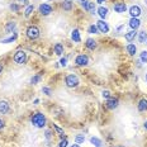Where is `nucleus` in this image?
<instances>
[{
	"label": "nucleus",
	"mask_w": 147,
	"mask_h": 147,
	"mask_svg": "<svg viewBox=\"0 0 147 147\" xmlns=\"http://www.w3.org/2000/svg\"><path fill=\"white\" fill-rule=\"evenodd\" d=\"M143 128H145V129L147 131V119H146L145 122H143Z\"/></svg>",
	"instance_id": "c03bdc74"
},
{
	"label": "nucleus",
	"mask_w": 147,
	"mask_h": 147,
	"mask_svg": "<svg viewBox=\"0 0 147 147\" xmlns=\"http://www.w3.org/2000/svg\"><path fill=\"white\" fill-rule=\"evenodd\" d=\"M69 147H81V146L79 145V143H76V142H75V143H74V145H70Z\"/></svg>",
	"instance_id": "37998d69"
},
{
	"label": "nucleus",
	"mask_w": 147,
	"mask_h": 147,
	"mask_svg": "<svg viewBox=\"0 0 147 147\" xmlns=\"http://www.w3.org/2000/svg\"><path fill=\"white\" fill-rule=\"evenodd\" d=\"M38 13L43 17H48L53 13V7L50 4V3H41L38 5Z\"/></svg>",
	"instance_id": "423d86ee"
},
{
	"label": "nucleus",
	"mask_w": 147,
	"mask_h": 147,
	"mask_svg": "<svg viewBox=\"0 0 147 147\" xmlns=\"http://www.w3.org/2000/svg\"><path fill=\"white\" fill-rule=\"evenodd\" d=\"M70 38H71V41L74 42V43H76V45L81 43V33H80V29H79V28H74L71 30Z\"/></svg>",
	"instance_id": "ddd939ff"
},
{
	"label": "nucleus",
	"mask_w": 147,
	"mask_h": 147,
	"mask_svg": "<svg viewBox=\"0 0 147 147\" xmlns=\"http://www.w3.org/2000/svg\"><path fill=\"white\" fill-rule=\"evenodd\" d=\"M61 9H62L63 11H72L74 9V1L72 0H62L61 1Z\"/></svg>",
	"instance_id": "6ab92c4d"
},
{
	"label": "nucleus",
	"mask_w": 147,
	"mask_h": 147,
	"mask_svg": "<svg viewBox=\"0 0 147 147\" xmlns=\"http://www.w3.org/2000/svg\"><path fill=\"white\" fill-rule=\"evenodd\" d=\"M30 124L34 128L43 129L46 125H47V118H46V115L42 112H34L30 115Z\"/></svg>",
	"instance_id": "f257e3e1"
},
{
	"label": "nucleus",
	"mask_w": 147,
	"mask_h": 147,
	"mask_svg": "<svg viewBox=\"0 0 147 147\" xmlns=\"http://www.w3.org/2000/svg\"><path fill=\"white\" fill-rule=\"evenodd\" d=\"M113 10L115 11L117 14H124L127 13L128 7H127V3L124 1H117L113 4Z\"/></svg>",
	"instance_id": "6e6552de"
},
{
	"label": "nucleus",
	"mask_w": 147,
	"mask_h": 147,
	"mask_svg": "<svg viewBox=\"0 0 147 147\" xmlns=\"http://www.w3.org/2000/svg\"><path fill=\"white\" fill-rule=\"evenodd\" d=\"M128 14H129L131 18H140L141 14H142V9H141L140 5H131L128 8Z\"/></svg>",
	"instance_id": "9b49d317"
},
{
	"label": "nucleus",
	"mask_w": 147,
	"mask_h": 147,
	"mask_svg": "<svg viewBox=\"0 0 147 147\" xmlns=\"http://www.w3.org/2000/svg\"><path fill=\"white\" fill-rule=\"evenodd\" d=\"M13 1L17 3V4H20L22 7H23V5H24V7H28V5H29V0H13Z\"/></svg>",
	"instance_id": "e433bc0d"
},
{
	"label": "nucleus",
	"mask_w": 147,
	"mask_h": 147,
	"mask_svg": "<svg viewBox=\"0 0 147 147\" xmlns=\"http://www.w3.org/2000/svg\"><path fill=\"white\" fill-rule=\"evenodd\" d=\"M67 62H69V59H67V57L66 56H63V57H61V59H60V66L61 67H66L67 66Z\"/></svg>",
	"instance_id": "c9c22d12"
},
{
	"label": "nucleus",
	"mask_w": 147,
	"mask_h": 147,
	"mask_svg": "<svg viewBox=\"0 0 147 147\" xmlns=\"http://www.w3.org/2000/svg\"><path fill=\"white\" fill-rule=\"evenodd\" d=\"M140 61H141V63H143V65L147 63V50H143V51L140 52Z\"/></svg>",
	"instance_id": "c756f323"
},
{
	"label": "nucleus",
	"mask_w": 147,
	"mask_h": 147,
	"mask_svg": "<svg viewBox=\"0 0 147 147\" xmlns=\"http://www.w3.org/2000/svg\"><path fill=\"white\" fill-rule=\"evenodd\" d=\"M4 69H5L4 62H1V61H0V75H3V72H4Z\"/></svg>",
	"instance_id": "4c0bfd02"
},
{
	"label": "nucleus",
	"mask_w": 147,
	"mask_h": 147,
	"mask_svg": "<svg viewBox=\"0 0 147 147\" xmlns=\"http://www.w3.org/2000/svg\"><path fill=\"white\" fill-rule=\"evenodd\" d=\"M119 105V99L117 96H112L108 100H105V108L108 110H114L117 109Z\"/></svg>",
	"instance_id": "9d476101"
},
{
	"label": "nucleus",
	"mask_w": 147,
	"mask_h": 147,
	"mask_svg": "<svg viewBox=\"0 0 147 147\" xmlns=\"http://www.w3.org/2000/svg\"><path fill=\"white\" fill-rule=\"evenodd\" d=\"M53 53L56 56H62L65 53V46H63L61 42H57V43L53 45Z\"/></svg>",
	"instance_id": "aec40b11"
},
{
	"label": "nucleus",
	"mask_w": 147,
	"mask_h": 147,
	"mask_svg": "<svg viewBox=\"0 0 147 147\" xmlns=\"http://www.w3.org/2000/svg\"><path fill=\"white\" fill-rule=\"evenodd\" d=\"M137 39L141 45H145L146 41H147V30L146 29H142L137 33Z\"/></svg>",
	"instance_id": "b1692460"
},
{
	"label": "nucleus",
	"mask_w": 147,
	"mask_h": 147,
	"mask_svg": "<svg viewBox=\"0 0 147 147\" xmlns=\"http://www.w3.org/2000/svg\"><path fill=\"white\" fill-rule=\"evenodd\" d=\"M47 1H53V0H47Z\"/></svg>",
	"instance_id": "09e8293b"
},
{
	"label": "nucleus",
	"mask_w": 147,
	"mask_h": 147,
	"mask_svg": "<svg viewBox=\"0 0 147 147\" xmlns=\"http://www.w3.org/2000/svg\"><path fill=\"white\" fill-rule=\"evenodd\" d=\"M107 0H96V4H99V5H103L104 3H105Z\"/></svg>",
	"instance_id": "a19ab883"
},
{
	"label": "nucleus",
	"mask_w": 147,
	"mask_h": 147,
	"mask_svg": "<svg viewBox=\"0 0 147 147\" xmlns=\"http://www.w3.org/2000/svg\"><path fill=\"white\" fill-rule=\"evenodd\" d=\"M74 63L78 67H86L90 63V57L86 53H79L74 60Z\"/></svg>",
	"instance_id": "39448f33"
},
{
	"label": "nucleus",
	"mask_w": 147,
	"mask_h": 147,
	"mask_svg": "<svg viewBox=\"0 0 147 147\" xmlns=\"http://www.w3.org/2000/svg\"><path fill=\"white\" fill-rule=\"evenodd\" d=\"M10 112V104L8 100L0 99V114H8Z\"/></svg>",
	"instance_id": "dca6fc26"
},
{
	"label": "nucleus",
	"mask_w": 147,
	"mask_h": 147,
	"mask_svg": "<svg viewBox=\"0 0 147 147\" xmlns=\"http://www.w3.org/2000/svg\"><path fill=\"white\" fill-rule=\"evenodd\" d=\"M145 80H146V82H147V74L145 75Z\"/></svg>",
	"instance_id": "49530a36"
},
{
	"label": "nucleus",
	"mask_w": 147,
	"mask_h": 147,
	"mask_svg": "<svg viewBox=\"0 0 147 147\" xmlns=\"http://www.w3.org/2000/svg\"><path fill=\"white\" fill-rule=\"evenodd\" d=\"M18 37H19V34H18V32H14L13 34H9V37H7V38H3V39H0V43H1V45L14 43V42L18 39Z\"/></svg>",
	"instance_id": "f3484780"
},
{
	"label": "nucleus",
	"mask_w": 147,
	"mask_h": 147,
	"mask_svg": "<svg viewBox=\"0 0 147 147\" xmlns=\"http://www.w3.org/2000/svg\"><path fill=\"white\" fill-rule=\"evenodd\" d=\"M42 93H43L45 95H47V96H51L52 95V89L50 86H43L42 88Z\"/></svg>",
	"instance_id": "72a5a7b5"
},
{
	"label": "nucleus",
	"mask_w": 147,
	"mask_h": 147,
	"mask_svg": "<svg viewBox=\"0 0 147 147\" xmlns=\"http://www.w3.org/2000/svg\"><path fill=\"white\" fill-rule=\"evenodd\" d=\"M34 9H36V7H34V4H29L28 7H26V9H24V17L26 18H29L30 15L33 14V11H34Z\"/></svg>",
	"instance_id": "bb28decb"
},
{
	"label": "nucleus",
	"mask_w": 147,
	"mask_h": 147,
	"mask_svg": "<svg viewBox=\"0 0 147 147\" xmlns=\"http://www.w3.org/2000/svg\"><path fill=\"white\" fill-rule=\"evenodd\" d=\"M88 33H89V34H100L99 30H98L96 24H94V23H91L90 26L88 27Z\"/></svg>",
	"instance_id": "c85d7f7f"
},
{
	"label": "nucleus",
	"mask_w": 147,
	"mask_h": 147,
	"mask_svg": "<svg viewBox=\"0 0 147 147\" xmlns=\"http://www.w3.org/2000/svg\"><path fill=\"white\" fill-rule=\"evenodd\" d=\"M143 1H145V4H147V0H143Z\"/></svg>",
	"instance_id": "de8ad7c7"
},
{
	"label": "nucleus",
	"mask_w": 147,
	"mask_h": 147,
	"mask_svg": "<svg viewBox=\"0 0 147 147\" xmlns=\"http://www.w3.org/2000/svg\"><path fill=\"white\" fill-rule=\"evenodd\" d=\"M69 140L67 138H63V140H60L59 145H57V147H69Z\"/></svg>",
	"instance_id": "f704fd0d"
},
{
	"label": "nucleus",
	"mask_w": 147,
	"mask_h": 147,
	"mask_svg": "<svg viewBox=\"0 0 147 147\" xmlns=\"http://www.w3.org/2000/svg\"><path fill=\"white\" fill-rule=\"evenodd\" d=\"M146 46H147V41H146Z\"/></svg>",
	"instance_id": "8fccbe9b"
},
{
	"label": "nucleus",
	"mask_w": 147,
	"mask_h": 147,
	"mask_svg": "<svg viewBox=\"0 0 147 147\" xmlns=\"http://www.w3.org/2000/svg\"><path fill=\"white\" fill-rule=\"evenodd\" d=\"M89 141H90V143L94 147H104L102 138H99V137H96V136H91L90 138H89Z\"/></svg>",
	"instance_id": "5701e85b"
},
{
	"label": "nucleus",
	"mask_w": 147,
	"mask_h": 147,
	"mask_svg": "<svg viewBox=\"0 0 147 147\" xmlns=\"http://www.w3.org/2000/svg\"><path fill=\"white\" fill-rule=\"evenodd\" d=\"M63 82H65L66 88L69 89H75L80 85V79L76 74H67L63 79Z\"/></svg>",
	"instance_id": "7ed1b4c3"
},
{
	"label": "nucleus",
	"mask_w": 147,
	"mask_h": 147,
	"mask_svg": "<svg viewBox=\"0 0 147 147\" xmlns=\"http://www.w3.org/2000/svg\"><path fill=\"white\" fill-rule=\"evenodd\" d=\"M13 61L17 65H26L28 61V53L24 50H18L14 52L13 55Z\"/></svg>",
	"instance_id": "20e7f679"
},
{
	"label": "nucleus",
	"mask_w": 147,
	"mask_h": 147,
	"mask_svg": "<svg viewBox=\"0 0 147 147\" xmlns=\"http://www.w3.org/2000/svg\"><path fill=\"white\" fill-rule=\"evenodd\" d=\"M84 46H85V48H86V50H89V51H95L96 48H98V42H96L94 38L89 37V38L85 39Z\"/></svg>",
	"instance_id": "f8f14e48"
},
{
	"label": "nucleus",
	"mask_w": 147,
	"mask_h": 147,
	"mask_svg": "<svg viewBox=\"0 0 147 147\" xmlns=\"http://www.w3.org/2000/svg\"><path fill=\"white\" fill-rule=\"evenodd\" d=\"M137 110H138L140 113L147 112V99L146 98H142V99L138 100V103H137Z\"/></svg>",
	"instance_id": "412c9836"
},
{
	"label": "nucleus",
	"mask_w": 147,
	"mask_h": 147,
	"mask_svg": "<svg viewBox=\"0 0 147 147\" xmlns=\"http://www.w3.org/2000/svg\"><path fill=\"white\" fill-rule=\"evenodd\" d=\"M17 20H8L7 23L4 24V32L7 33V34H13L14 32H17Z\"/></svg>",
	"instance_id": "1a4fd4ad"
},
{
	"label": "nucleus",
	"mask_w": 147,
	"mask_h": 147,
	"mask_svg": "<svg viewBox=\"0 0 147 147\" xmlns=\"http://www.w3.org/2000/svg\"><path fill=\"white\" fill-rule=\"evenodd\" d=\"M85 140H86L85 138V134H82V133H79L75 136V142L79 143V145H82L85 142Z\"/></svg>",
	"instance_id": "7c9ffc66"
},
{
	"label": "nucleus",
	"mask_w": 147,
	"mask_h": 147,
	"mask_svg": "<svg viewBox=\"0 0 147 147\" xmlns=\"http://www.w3.org/2000/svg\"><path fill=\"white\" fill-rule=\"evenodd\" d=\"M42 80V74H34V75L30 78V80H29V84L30 85H37V84H39Z\"/></svg>",
	"instance_id": "a878e982"
},
{
	"label": "nucleus",
	"mask_w": 147,
	"mask_h": 147,
	"mask_svg": "<svg viewBox=\"0 0 147 147\" xmlns=\"http://www.w3.org/2000/svg\"><path fill=\"white\" fill-rule=\"evenodd\" d=\"M88 13H90L91 15H95V14H96V3L90 1V0H89V5H88Z\"/></svg>",
	"instance_id": "cd10ccee"
},
{
	"label": "nucleus",
	"mask_w": 147,
	"mask_h": 147,
	"mask_svg": "<svg viewBox=\"0 0 147 147\" xmlns=\"http://www.w3.org/2000/svg\"><path fill=\"white\" fill-rule=\"evenodd\" d=\"M41 36V29L36 26V24H29L26 28V37L29 41H36Z\"/></svg>",
	"instance_id": "f03ea898"
},
{
	"label": "nucleus",
	"mask_w": 147,
	"mask_h": 147,
	"mask_svg": "<svg viewBox=\"0 0 147 147\" xmlns=\"http://www.w3.org/2000/svg\"><path fill=\"white\" fill-rule=\"evenodd\" d=\"M39 102H41V100H39L38 98H37V99H34V100H33V104H34V105H38V104H39Z\"/></svg>",
	"instance_id": "79ce46f5"
},
{
	"label": "nucleus",
	"mask_w": 147,
	"mask_h": 147,
	"mask_svg": "<svg viewBox=\"0 0 147 147\" xmlns=\"http://www.w3.org/2000/svg\"><path fill=\"white\" fill-rule=\"evenodd\" d=\"M95 24H96V27H98V30H99V33H102V34H108V33H109L110 27H109V24L107 23V20L98 19Z\"/></svg>",
	"instance_id": "0eeeda50"
},
{
	"label": "nucleus",
	"mask_w": 147,
	"mask_h": 147,
	"mask_svg": "<svg viewBox=\"0 0 147 147\" xmlns=\"http://www.w3.org/2000/svg\"><path fill=\"white\" fill-rule=\"evenodd\" d=\"M141 24L142 23H141L140 18H129V20H128V27H129V29H132V30H138Z\"/></svg>",
	"instance_id": "2eb2a0df"
},
{
	"label": "nucleus",
	"mask_w": 147,
	"mask_h": 147,
	"mask_svg": "<svg viewBox=\"0 0 147 147\" xmlns=\"http://www.w3.org/2000/svg\"><path fill=\"white\" fill-rule=\"evenodd\" d=\"M112 96L113 95H112V93H110L109 90H103L102 91V98H103L104 100H108L109 98H112Z\"/></svg>",
	"instance_id": "473e14b6"
},
{
	"label": "nucleus",
	"mask_w": 147,
	"mask_h": 147,
	"mask_svg": "<svg viewBox=\"0 0 147 147\" xmlns=\"http://www.w3.org/2000/svg\"><path fill=\"white\" fill-rule=\"evenodd\" d=\"M114 147H124V146H123V145H115Z\"/></svg>",
	"instance_id": "a18cd8bd"
},
{
	"label": "nucleus",
	"mask_w": 147,
	"mask_h": 147,
	"mask_svg": "<svg viewBox=\"0 0 147 147\" xmlns=\"http://www.w3.org/2000/svg\"><path fill=\"white\" fill-rule=\"evenodd\" d=\"M96 14L99 15V19H104L105 20L109 15V9L104 5H99V8L96 9Z\"/></svg>",
	"instance_id": "4468645a"
},
{
	"label": "nucleus",
	"mask_w": 147,
	"mask_h": 147,
	"mask_svg": "<svg viewBox=\"0 0 147 147\" xmlns=\"http://www.w3.org/2000/svg\"><path fill=\"white\" fill-rule=\"evenodd\" d=\"M137 30H132V29H129L128 32H125L124 33V39L128 42V43H133L134 42V39L137 38Z\"/></svg>",
	"instance_id": "a211bd4d"
},
{
	"label": "nucleus",
	"mask_w": 147,
	"mask_h": 147,
	"mask_svg": "<svg viewBox=\"0 0 147 147\" xmlns=\"http://www.w3.org/2000/svg\"><path fill=\"white\" fill-rule=\"evenodd\" d=\"M125 52H127L129 56H136L137 55V46L134 43H128L125 46Z\"/></svg>",
	"instance_id": "4be33fe9"
},
{
	"label": "nucleus",
	"mask_w": 147,
	"mask_h": 147,
	"mask_svg": "<svg viewBox=\"0 0 147 147\" xmlns=\"http://www.w3.org/2000/svg\"><path fill=\"white\" fill-rule=\"evenodd\" d=\"M43 133H45V138L47 141H51L53 138V132H52V129H50V128H46Z\"/></svg>",
	"instance_id": "2f4dec72"
},
{
	"label": "nucleus",
	"mask_w": 147,
	"mask_h": 147,
	"mask_svg": "<svg viewBox=\"0 0 147 147\" xmlns=\"http://www.w3.org/2000/svg\"><path fill=\"white\" fill-rule=\"evenodd\" d=\"M124 27H125V26H124V23H123V24H121V26H118V27H117V30H118V32H121V30H123V29H124Z\"/></svg>",
	"instance_id": "ea45409f"
},
{
	"label": "nucleus",
	"mask_w": 147,
	"mask_h": 147,
	"mask_svg": "<svg viewBox=\"0 0 147 147\" xmlns=\"http://www.w3.org/2000/svg\"><path fill=\"white\" fill-rule=\"evenodd\" d=\"M9 10H10L11 13L18 14L20 10H22V5L17 4V3H10V4H9Z\"/></svg>",
	"instance_id": "393cba45"
},
{
	"label": "nucleus",
	"mask_w": 147,
	"mask_h": 147,
	"mask_svg": "<svg viewBox=\"0 0 147 147\" xmlns=\"http://www.w3.org/2000/svg\"><path fill=\"white\" fill-rule=\"evenodd\" d=\"M4 127H5V122H4V119L0 118V131L4 129Z\"/></svg>",
	"instance_id": "58836bf2"
}]
</instances>
